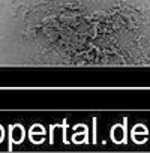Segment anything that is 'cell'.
I'll use <instances>...</instances> for the list:
<instances>
[]
</instances>
